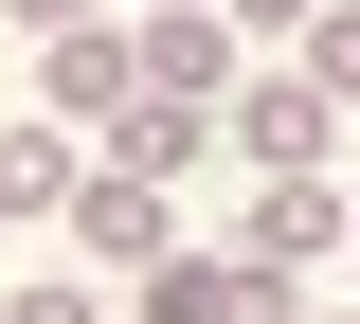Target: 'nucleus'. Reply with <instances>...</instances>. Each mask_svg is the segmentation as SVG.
<instances>
[{"mask_svg":"<svg viewBox=\"0 0 360 324\" xmlns=\"http://www.w3.org/2000/svg\"><path fill=\"white\" fill-rule=\"evenodd\" d=\"M342 127H360V108H324L288 54H270V72H234V108H217V144L252 162V181H342Z\"/></svg>","mask_w":360,"mask_h":324,"instance_id":"1","label":"nucleus"},{"mask_svg":"<svg viewBox=\"0 0 360 324\" xmlns=\"http://www.w3.org/2000/svg\"><path fill=\"white\" fill-rule=\"evenodd\" d=\"M162 252H198V234H180V181H144V162H108V144H90V198H72V271H162Z\"/></svg>","mask_w":360,"mask_h":324,"instance_id":"2","label":"nucleus"},{"mask_svg":"<svg viewBox=\"0 0 360 324\" xmlns=\"http://www.w3.org/2000/svg\"><path fill=\"white\" fill-rule=\"evenodd\" d=\"M37 108L108 144V127L144 108V18H90V37H37Z\"/></svg>","mask_w":360,"mask_h":324,"instance_id":"3","label":"nucleus"},{"mask_svg":"<svg viewBox=\"0 0 360 324\" xmlns=\"http://www.w3.org/2000/svg\"><path fill=\"white\" fill-rule=\"evenodd\" d=\"M234 252H252L270 288H307L324 252H360V198L342 181H252V198H234Z\"/></svg>","mask_w":360,"mask_h":324,"instance_id":"4","label":"nucleus"},{"mask_svg":"<svg viewBox=\"0 0 360 324\" xmlns=\"http://www.w3.org/2000/svg\"><path fill=\"white\" fill-rule=\"evenodd\" d=\"M127 306H144V324H288L307 288H270L252 252H162V271H144Z\"/></svg>","mask_w":360,"mask_h":324,"instance_id":"5","label":"nucleus"},{"mask_svg":"<svg viewBox=\"0 0 360 324\" xmlns=\"http://www.w3.org/2000/svg\"><path fill=\"white\" fill-rule=\"evenodd\" d=\"M72 198H90V127H54V108H18L0 127V234H72Z\"/></svg>","mask_w":360,"mask_h":324,"instance_id":"6","label":"nucleus"},{"mask_svg":"<svg viewBox=\"0 0 360 324\" xmlns=\"http://www.w3.org/2000/svg\"><path fill=\"white\" fill-rule=\"evenodd\" d=\"M234 72H252L234 18H144V91H162V108H234Z\"/></svg>","mask_w":360,"mask_h":324,"instance_id":"7","label":"nucleus"},{"mask_svg":"<svg viewBox=\"0 0 360 324\" xmlns=\"http://www.w3.org/2000/svg\"><path fill=\"white\" fill-rule=\"evenodd\" d=\"M288 72H307V91H324V108H360V0H324L307 37H288Z\"/></svg>","mask_w":360,"mask_h":324,"instance_id":"8","label":"nucleus"},{"mask_svg":"<svg viewBox=\"0 0 360 324\" xmlns=\"http://www.w3.org/2000/svg\"><path fill=\"white\" fill-rule=\"evenodd\" d=\"M0 324H108V271H18Z\"/></svg>","mask_w":360,"mask_h":324,"instance_id":"9","label":"nucleus"},{"mask_svg":"<svg viewBox=\"0 0 360 324\" xmlns=\"http://www.w3.org/2000/svg\"><path fill=\"white\" fill-rule=\"evenodd\" d=\"M90 18H127V0H0V37L37 54V37H90Z\"/></svg>","mask_w":360,"mask_h":324,"instance_id":"10","label":"nucleus"},{"mask_svg":"<svg viewBox=\"0 0 360 324\" xmlns=\"http://www.w3.org/2000/svg\"><path fill=\"white\" fill-rule=\"evenodd\" d=\"M217 18H234V37H270V54H288V37L324 18V0H217Z\"/></svg>","mask_w":360,"mask_h":324,"instance_id":"11","label":"nucleus"},{"mask_svg":"<svg viewBox=\"0 0 360 324\" xmlns=\"http://www.w3.org/2000/svg\"><path fill=\"white\" fill-rule=\"evenodd\" d=\"M127 18H217V0H127Z\"/></svg>","mask_w":360,"mask_h":324,"instance_id":"12","label":"nucleus"},{"mask_svg":"<svg viewBox=\"0 0 360 324\" xmlns=\"http://www.w3.org/2000/svg\"><path fill=\"white\" fill-rule=\"evenodd\" d=\"M288 324H324V306H288Z\"/></svg>","mask_w":360,"mask_h":324,"instance_id":"13","label":"nucleus"},{"mask_svg":"<svg viewBox=\"0 0 360 324\" xmlns=\"http://www.w3.org/2000/svg\"><path fill=\"white\" fill-rule=\"evenodd\" d=\"M108 324H144V306H108Z\"/></svg>","mask_w":360,"mask_h":324,"instance_id":"14","label":"nucleus"}]
</instances>
